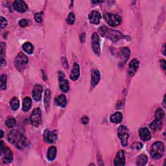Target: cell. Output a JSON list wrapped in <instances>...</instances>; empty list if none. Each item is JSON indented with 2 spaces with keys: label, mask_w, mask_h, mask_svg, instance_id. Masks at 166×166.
<instances>
[{
  "label": "cell",
  "mask_w": 166,
  "mask_h": 166,
  "mask_svg": "<svg viewBox=\"0 0 166 166\" xmlns=\"http://www.w3.org/2000/svg\"><path fill=\"white\" fill-rule=\"evenodd\" d=\"M8 140L19 149H24L27 146V138L18 130H11L9 134Z\"/></svg>",
  "instance_id": "1"
},
{
  "label": "cell",
  "mask_w": 166,
  "mask_h": 166,
  "mask_svg": "<svg viewBox=\"0 0 166 166\" xmlns=\"http://www.w3.org/2000/svg\"><path fill=\"white\" fill-rule=\"evenodd\" d=\"M99 33L102 36H105L114 42H117L123 38L121 33L118 31L108 29L105 26H103L99 29Z\"/></svg>",
  "instance_id": "2"
},
{
  "label": "cell",
  "mask_w": 166,
  "mask_h": 166,
  "mask_svg": "<svg viewBox=\"0 0 166 166\" xmlns=\"http://www.w3.org/2000/svg\"><path fill=\"white\" fill-rule=\"evenodd\" d=\"M165 147L161 141L154 142L150 149V155L154 159L157 160L162 158L164 154Z\"/></svg>",
  "instance_id": "3"
},
{
  "label": "cell",
  "mask_w": 166,
  "mask_h": 166,
  "mask_svg": "<svg viewBox=\"0 0 166 166\" xmlns=\"http://www.w3.org/2000/svg\"><path fill=\"white\" fill-rule=\"evenodd\" d=\"M104 18L108 24L112 27L118 26L121 22V18L117 14L105 13L104 14Z\"/></svg>",
  "instance_id": "4"
},
{
  "label": "cell",
  "mask_w": 166,
  "mask_h": 166,
  "mask_svg": "<svg viewBox=\"0 0 166 166\" xmlns=\"http://www.w3.org/2000/svg\"><path fill=\"white\" fill-rule=\"evenodd\" d=\"M118 134L119 138L121 140L122 145L124 147L127 146L129 138L128 129L124 125H120L118 130Z\"/></svg>",
  "instance_id": "5"
},
{
  "label": "cell",
  "mask_w": 166,
  "mask_h": 166,
  "mask_svg": "<svg viewBox=\"0 0 166 166\" xmlns=\"http://www.w3.org/2000/svg\"><path fill=\"white\" fill-rule=\"evenodd\" d=\"M30 121L31 123H32V125L36 127H38L40 125L42 118L41 110L39 108H36V109H34L33 110L31 115L30 116Z\"/></svg>",
  "instance_id": "6"
},
{
  "label": "cell",
  "mask_w": 166,
  "mask_h": 166,
  "mask_svg": "<svg viewBox=\"0 0 166 166\" xmlns=\"http://www.w3.org/2000/svg\"><path fill=\"white\" fill-rule=\"evenodd\" d=\"M28 57L24 55L23 53H20L18 54V55L16 57V59H15V66L16 67L22 70V69H24L25 66L28 63Z\"/></svg>",
  "instance_id": "7"
},
{
  "label": "cell",
  "mask_w": 166,
  "mask_h": 166,
  "mask_svg": "<svg viewBox=\"0 0 166 166\" xmlns=\"http://www.w3.org/2000/svg\"><path fill=\"white\" fill-rule=\"evenodd\" d=\"M43 137L45 141L49 144H53L57 140V131L56 130L51 131L46 129L43 134Z\"/></svg>",
  "instance_id": "8"
},
{
  "label": "cell",
  "mask_w": 166,
  "mask_h": 166,
  "mask_svg": "<svg viewBox=\"0 0 166 166\" xmlns=\"http://www.w3.org/2000/svg\"><path fill=\"white\" fill-rule=\"evenodd\" d=\"M92 47L96 55H99L100 52H101V48H100L99 38L97 33H94L92 36Z\"/></svg>",
  "instance_id": "9"
},
{
  "label": "cell",
  "mask_w": 166,
  "mask_h": 166,
  "mask_svg": "<svg viewBox=\"0 0 166 166\" xmlns=\"http://www.w3.org/2000/svg\"><path fill=\"white\" fill-rule=\"evenodd\" d=\"M13 6L14 10L21 13L26 12L28 9L26 3L22 0H17V1H14Z\"/></svg>",
  "instance_id": "10"
},
{
  "label": "cell",
  "mask_w": 166,
  "mask_h": 166,
  "mask_svg": "<svg viewBox=\"0 0 166 166\" xmlns=\"http://www.w3.org/2000/svg\"><path fill=\"white\" fill-rule=\"evenodd\" d=\"M114 164L116 166H123L125 165V152L123 150H119L114 160Z\"/></svg>",
  "instance_id": "11"
},
{
  "label": "cell",
  "mask_w": 166,
  "mask_h": 166,
  "mask_svg": "<svg viewBox=\"0 0 166 166\" xmlns=\"http://www.w3.org/2000/svg\"><path fill=\"white\" fill-rule=\"evenodd\" d=\"M59 86L61 90L63 92H68L69 90V86L68 84V81L65 79V76L64 73L59 72Z\"/></svg>",
  "instance_id": "12"
},
{
  "label": "cell",
  "mask_w": 166,
  "mask_h": 166,
  "mask_svg": "<svg viewBox=\"0 0 166 166\" xmlns=\"http://www.w3.org/2000/svg\"><path fill=\"white\" fill-rule=\"evenodd\" d=\"M88 18H89L90 22L92 23V24L95 25H98L100 23V21H101V14H100L98 11L92 10L90 13L89 16H88Z\"/></svg>",
  "instance_id": "13"
},
{
  "label": "cell",
  "mask_w": 166,
  "mask_h": 166,
  "mask_svg": "<svg viewBox=\"0 0 166 166\" xmlns=\"http://www.w3.org/2000/svg\"><path fill=\"white\" fill-rule=\"evenodd\" d=\"M130 55V51L128 48L124 47L121 48L120 51L119 53V58H120L121 63L125 64L127 62V60L129 59Z\"/></svg>",
  "instance_id": "14"
},
{
  "label": "cell",
  "mask_w": 166,
  "mask_h": 166,
  "mask_svg": "<svg viewBox=\"0 0 166 166\" xmlns=\"http://www.w3.org/2000/svg\"><path fill=\"white\" fill-rule=\"evenodd\" d=\"M43 91V87L40 84H36L34 86L33 90V98L36 101H39L42 99V93Z\"/></svg>",
  "instance_id": "15"
},
{
  "label": "cell",
  "mask_w": 166,
  "mask_h": 166,
  "mask_svg": "<svg viewBox=\"0 0 166 166\" xmlns=\"http://www.w3.org/2000/svg\"><path fill=\"white\" fill-rule=\"evenodd\" d=\"M139 64H140V63H139V61L137 59H133L131 60L129 64L128 70L129 75L130 76H133L135 73H136V72L138 69Z\"/></svg>",
  "instance_id": "16"
},
{
  "label": "cell",
  "mask_w": 166,
  "mask_h": 166,
  "mask_svg": "<svg viewBox=\"0 0 166 166\" xmlns=\"http://www.w3.org/2000/svg\"><path fill=\"white\" fill-rule=\"evenodd\" d=\"M3 156V163L9 164L12 162L13 160V154L11 150L9 147H6L4 150V152Z\"/></svg>",
  "instance_id": "17"
},
{
  "label": "cell",
  "mask_w": 166,
  "mask_h": 166,
  "mask_svg": "<svg viewBox=\"0 0 166 166\" xmlns=\"http://www.w3.org/2000/svg\"><path fill=\"white\" fill-rule=\"evenodd\" d=\"M139 135H140V137L141 139V140L144 141H149L151 138V135H150V131L146 127L141 128L139 130Z\"/></svg>",
  "instance_id": "18"
},
{
  "label": "cell",
  "mask_w": 166,
  "mask_h": 166,
  "mask_svg": "<svg viewBox=\"0 0 166 166\" xmlns=\"http://www.w3.org/2000/svg\"><path fill=\"white\" fill-rule=\"evenodd\" d=\"M100 79H101V75L98 69L92 71V79L91 84L92 87H95L99 83Z\"/></svg>",
  "instance_id": "19"
},
{
  "label": "cell",
  "mask_w": 166,
  "mask_h": 166,
  "mask_svg": "<svg viewBox=\"0 0 166 166\" xmlns=\"http://www.w3.org/2000/svg\"><path fill=\"white\" fill-rule=\"evenodd\" d=\"M80 75V68L78 64L75 63L73 65V68L71 70L70 75V78L73 80H76L78 79Z\"/></svg>",
  "instance_id": "20"
},
{
  "label": "cell",
  "mask_w": 166,
  "mask_h": 166,
  "mask_svg": "<svg viewBox=\"0 0 166 166\" xmlns=\"http://www.w3.org/2000/svg\"><path fill=\"white\" fill-rule=\"evenodd\" d=\"M122 120L123 114L119 112H117L110 116V121L114 123H119L122 121Z\"/></svg>",
  "instance_id": "21"
},
{
  "label": "cell",
  "mask_w": 166,
  "mask_h": 166,
  "mask_svg": "<svg viewBox=\"0 0 166 166\" xmlns=\"http://www.w3.org/2000/svg\"><path fill=\"white\" fill-rule=\"evenodd\" d=\"M55 103L61 107H65L67 104V99L66 96L64 95H59L55 99Z\"/></svg>",
  "instance_id": "22"
},
{
  "label": "cell",
  "mask_w": 166,
  "mask_h": 166,
  "mask_svg": "<svg viewBox=\"0 0 166 166\" xmlns=\"http://www.w3.org/2000/svg\"><path fill=\"white\" fill-rule=\"evenodd\" d=\"M31 105H32L31 99L29 97L25 98L24 99V101H23V106H22L23 110L24 112L28 111L31 109Z\"/></svg>",
  "instance_id": "23"
},
{
  "label": "cell",
  "mask_w": 166,
  "mask_h": 166,
  "mask_svg": "<svg viewBox=\"0 0 166 166\" xmlns=\"http://www.w3.org/2000/svg\"><path fill=\"white\" fill-rule=\"evenodd\" d=\"M57 156V149L55 147L52 146L48 150V158L50 161H53L55 159Z\"/></svg>",
  "instance_id": "24"
},
{
  "label": "cell",
  "mask_w": 166,
  "mask_h": 166,
  "mask_svg": "<svg viewBox=\"0 0 166 166\" xmlns=\"http://www.w3.org/2000/svg\"><path fill=\"white\" fill-rule=\"evenodd\" d=\"M162 126V121L158 120V119H154V120L150 124V128L152 130L156 131L160 130Z\"/></svg>",
  "instance_id": "25"
},
{
  "label": "cell",
  "mask_w": 166,
  "mask_h": 166,
  "mask_svg": "<svg viewBox=\"0 0 166 166\" xmlns=\"http://www.w3.org/2000/svg\"><path fill=\"white\" fill-rule=\"evenodd\" d=\"M22 48L24 51L28 54H32L34 51V47L31 43L30 42H26L22 45Z\"/></svg>",
  "instance_id": "26"
},
{
  "label": "cell",
  "mask_w": 166,
  "mask_h": 166,
  "mask_svg": "<svg viewBox=\"0 0 166 166\" xmlns=\"http://www.w3.org/2000/svg\"><path fill=\"white\" fill-rule=\"evenodd\" d=\"M147 162V157L145 154H141L137 158V161H136V164L138 165H144Z\"/></svg>",
  "instance_id": "27"
},
{
  "label": "cell",
  "mask_w": 166,
  "mask_h": 166,
  "mask_svg": "<svg viewBox=\"0 0 166 166\" xmlns=\"http://www.w3.org/2000/svg\"><path fill=\"white\" fill-rule=\"evenodd\" d=\"M10 106L13 110H17L20 107V101L18 98H14L10 102Z\"/></svg>",
  "instance_id": "28"
},
{
  "label": "cell",
  "mask_w": 166,
  "mask_h": 166,
  "mask_svg": "<svg viewBox=\"0 0 166 166\" xmlns=\"http://www.w3.org/2000/svg\"><path fill=\"white\" fill-rule=\"evenodd\" d=\"M50 98H51V92H50L49 90H47L45 92V99H44V103H45V106L46 110L49 109Z\"/></svg>",
  "instance_id": "29"
},
{
  "label": "cell",
  "mask_w": 166,
  "mask_h": 166,
  "mask_svg": "<svg viewBox=\"0 0 166 166\" xmlns=\"http://www.w3.org/2000/svg\"><path fill=\"white\" fill-rule=\"evenodd\" d=\"M165 117V113L162 109H158L155 112V119L162 121Z\"/></svg>",
  "instance_id": "30"
},
{
  "label": "cell",
  "mask_w": 166,
  "mask_h": 166,
  "mask_svg": "<svg viewBox=\"0 0 166 166\" xmlns=\"http://www.w3.org/2000/svg\"><path fill=\"white\" fill-rule=\"evenodd\" d=\"M5 124L7 127L9 128H13L16 125V121L15 120V119L13 117H9L5 121Z\"/></svg>",
  "instance_id": "31"
},
{
  "label": "cell",
  "mask_w": 166,
  "mask_h": 166,
  "mask_svg": "<svg viewBox=\"0 0 166 166\" xmlns=\"http://www.w3.org/2000/svg\"><path fill=\"white\" fill-rule=\"evenodd\" d=\"M7 77L5 74H3L1 75V88L2 90H5L7 88Z\"/></svg>",
  "instance_id": "32"
},
{
  "label": "cell",
  "mask_w": 166,
  "mask_h": 166,
  "mask_svg": "<svg viewBox=\"0 0 166 166\" xmlns=\"http://www.w3.org/2000/svg\"><path fill=\"white\" fill-rule=\"evenodd\" d=\"M75 15L73 13H70L69 14V16H68V18L67 19V22L69 24H70V25H72L74 24V22H75Z\"/></svg>",
  "instance_id": "33"
},
{
  "label": "cell",
  "mask_w": 166,
  "mask_h": 166,
  "mask_svg": "<svg viewBox=\"0 0 166 166\" xmlns=\"http://www.w3.org/2000/svg\"><path fill=\"white\" fill-rule=\"evenodd\" d=\"M42 17H43V13H39L34 15V19L37 22H41L42 20Z\"/></svg>",
  "instance_id": "34"
},
{
  "label": "cell",
  "mask_w": 166,
  "mask_h": 166,
  "mask_svg": "<svg viewBox=\"0 0 166 166\" xmlns=\"http://www.w3.org/2000/svg\"><path fill=\"white\" fill-rule=\"evenodd\" d=\"M29 24V22L28 20H26V19H22L20 22H19V25L20 26L22 27V28H25V27L28 26Z\"/></svg>",
  "instance_id": "35"
},
{
  "label": "cell",
  "mask_w": 166,
  "mask_h": 166,
  "mask_svg": "<svg viewBox=\"0 0 166 166\" xmlns=\"http://www.w3.org/2000/svg\"><path fill=\"white\" fill-rule=\"evenodd\" d=\"M8 24L7 23V21L5 18H4L3 17H1V29L5 28V27Z\"/></svg>",
  "instance_id": "36"
},
{
  "label": "cell",
  "mask_w": 166,
  "mask_h": 166,
  "mask_svg": "<svg viewBox=\"0 0 166 166\" xmlns=\"http://www.w3.org/2000/svg\"><path fill=\"white\" fill-rule=\"evenodd\" d=\"M81 122L83 123L84 125H87L88 122H89V118L86 116H83L81 118Z\"/></svg>",
  "instance_id": "37"
},
{
  "label": "cell",
  "mask_w": 166,
  "mask_h": 166,
  "mask_svg": "<svg viewBox=\"0 0 166 166\" xmlns=\"http://www.w3.org/2000/svg\"><path fill=\"white\" fill-rule=\"evenodd\" d=\"M160 64H161V67L162 68V69H165V68H166V66H165V60H162L161 61H160Z\"/></svg>",
  "instance_id": "38"
},
{
  "label": "cell",
  "mask_w": 166,
  "mask_h": 166,
  "mask_svg": "<svg viewBox=\"0 0 166 166\" xmlns=\"http://www.w3.org/2000/svg\"><path fill=\"white\" fill-rule=\"evenodd\" d=\"M5 143L3 140H1V154H3V153L4 152L5 150Z\"/></svg>",
  "instance_id": "39"
},
{
  "label": "cell",
  "mask_w": 166,
  "mask_h": 166,
  "mask_svg": "<svg viewBox=\"0 0 166 166\" xmlns=\"http://www.w3.org/2000/svg\"><path fill=\"white\" fill-rule=\"evenodd\" d=\"M85 37H86V34H85V33H83L82 34H81L80 36L81 42H84V40H85Z\"/></svg>",
  "instance_id": "40"
},
{
  "label": "cell",
  "mask_w": 166,
  "mask_h": 166,
  "mask_svg": "<svg viewBox=\"0 0 166 166\" xmlns=\"http://www.w3.org/2000/svg\"><path fill=\"white\" fill-rule=\"evenodd\" d=\"M93 3H102L103 1H92Z\"/></svg>",
  "instance_id": "41"
},
{
  "label": "cell",
  "mask_w": 166,
  "mask_h": 166,
  "mask_svg": "<svg viewBox=\"0 0 166 166\" xmlns=\"http://www.w3.org/2000/svg\"><path fill=\"white\" fill-rule=\"evenodd\" d=\"M1 138H2L3 136V130H1Z\"/></svg>",
  "instance_id": "42"
},
{
  "label": "cell",
  "mask_w": 166,
  "mask_h": 166,
  "mask_svg": "<svg viewBox=\"0 0 166 166\" xmlns=\"http://www.w3.org/2000/svg\"><path fill=\"white\" fill-rule=\"evenodd\" d=\"M165 44H164V52H163L164 55H165Z\"/></svg>",
  "instance_id": "43"
}]
</instances>
